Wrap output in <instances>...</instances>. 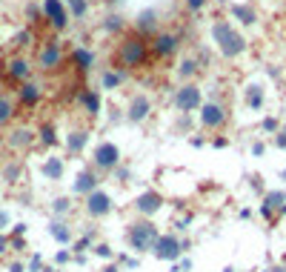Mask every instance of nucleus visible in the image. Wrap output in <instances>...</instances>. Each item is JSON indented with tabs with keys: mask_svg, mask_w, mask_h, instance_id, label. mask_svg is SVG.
Returning <instances> with one entry per match:
<instances>
[{
	"mask_svg": "<svg viewBox=\"0 0 286 272\" xmlns=\"http://www.w3.org/2000/svg\"><path fill=\"white\" fill-rule=\"evenodd\" d=\"M281 181H284V183H286V169H284V172H281Z\"/></svg>",
	"mask_w": 286,
	"mask_h": 272,
	"instance_id": "obj_49",
	"label": "nucleus"
},
{
	"mask_svg": "<svg viewBox=\"0 0 286 272\" xmlns=\"http://www.w3.org/2000/svg\"><path fill=\"white\" fill-rule=\"evenodd\" d=\"M152 109H155V103H152V98H149L146 92H137V95H132L129 98V103H126V124L132 126H140L149 121V115H152Z\"/></svg>",
	"mask_w": 286,
	"mask_h": 272,
	"instance_id": "obj_11",
	"label": "nucleus"
},
{
	"mask_svg": "<svg viewBox=\"0 0 286 272\" xmlns=\"http://www.w3.org/2000/svg\"><path fill=\"white\" fill-rule=\"evenodd\" d=\"M14 118H17V101L11 95H6V92H0V129L11 126Z\"/></svg>",
	"mask_w": 286,
	"mask_h": 272,
	"instance_id": "obj_25",
	"label": "nucleus"
},
{
	"mask_svg": "<svg viewBox=\"0 0 286 272\" xmlns=\"http://www.w3.org/2000/svg\"><path fill=\"white\" fill-rule=\"evenodd\" d=\"M6 224H9V215H6V212L0 209V227H6Z\"/></svg>",
	"mask_w": 286,
	"mask_h": 272,
	"instance_id": "obj_46",
	"label": "nucleus"
},
{
	"mask_svg": "<svg viewBox=\"0 0 286 272\" xmlns=\"http://www.w3.org/2000/svg\"><path fill=\"white\" fill-rule=\"evenodd\" d=\"M120 163H123V152L112 140H100L95 146V152H92V166L100 172V175H112Z\"/></svg>",
	"mask_w": 286,
	"mask_h": 272,
	"instance_id": "obj_6",
	"label": "nucleus"
},
{
	"mask_svg": "<svg viewBox=\"0 0 286 272\" xmlns=\"http://www.w3.org/2000/svg\"><path fill=\"white\" fill-rule=\"evenodd\" d=\"M100 186V172L95 169V166H86V169H80L78 175H75V183H72V192L75 195H86L95 192Z\"/></svg>",
	"mask_w": 286,
	"mask_h": 272,
	"instance_id": "obj_17",
	"label": "nucleus"
},
{
	"mask_svg": "<svg viewBox=\"0 0 286 272\" xmlns=\"http://www.w3.org/2000/svg\"><path fill=\"white\" fill-rule=\"evenodd\" d=\"M63 3H66L72 20H83L89 14V0H63Z\"/></svg>",
	"mask_w": 286,
	"mask_h": 272,
	"instance_id": "obj_32",
	"label": "nucleus"
},
{
	"mask_svg": "<svg viewBox=\"0 0 286 272\" xmlns=\"http://www.w3.org/2000/svg\"><path fill=\"white\" fill-rule=\"evenodd\" d=\"M89 146V129H72L66 135V152L69 155H80Z\"/></svg>",
	"mask_w": 286,
	"mask_h": 272,
	"instance_id": "obj_26",
	"label": "nucleus"
},
{
	"mask_svg": "<svg viewBox=\"0 0 286 272\" xmlns=\"http://www.w3.org/2000/svg\"><path fill=\"white\" fill-rule=\"evenodd\" d=\"M69 63L78 69V72H92L95 69V52L92 49H86V46H75L72 49V55H69Z\"/></svg>",
	"mask_w": 286,
	"mask_h": 272,
	"instance_id": "obj_22",
	"label": "nucleus"
},
{
	"mask_svg": "<svg viewBox=\"0 0 286 272\" xmlns=\"http://www.w3.org/2000/svg\"><path fill=\"white\" fill-rule=\"evenodd\" d=\"M149 49H152V60H169L181 52V34L160 29L158 34L149 37Z\"/></svg>",
	"mask_w": 286,
	"mask_h": 272,
	"instance_id": "obj_7",
	"label": "nucleus"
},
{
	"mask_svg": "<svg viewBox=\"0 0 286 272\" xmlns=\"http://www.w3.org/2000/svg\"><path fill=\"white\" fill-rule=\"evenodd\" d=\"M83 212H86V218H92V221H100V218L112 215L114 212L112 195L106 192L103 186H97L95 192H89L86 198H83Z\"/></svg>",
	"mask_w": 286,
	"mask_h": 272,
	"instance_id": "obj_8",
	"label": "nucleus"
},
{
	"mask_svg": "<svg viewBox=\"0 0 286 272\" xmlns=\"http://www.w3.org/2000/svg\"><path fill=\"white\" fill-rule=\"evenodd\" d=\"M66 63V55H63V46L55 43V40H46L37 52V69L40 72H57V69Z\"/></svg>",
	"mask_w": 286,
	"mask_h": 272,
	"instance_id": "obj_12",
	"label": "nucleus"
},
{
	"mask_svg": "<svg viewBox=\"0 0 286 272\" xmlns=\"http://www.w3.org/2000/svg\"><path fill=\"white\" fill-rule=\"evenodd\" d=\"M100 29L106 34H117V37H120V34L126 32V20L120 17V14H106L103 23H100Z\"/></svg>",
	"mask_w": 286,
	"mask_h": 272,
	"instance_id": "obj_31",
	"label": "nucleus"
},
{
	"mask_svg": "<svg viewBox=\"0 0 286 272\" xmlns=\"http://www.w3.org/2000/svg\"><path fill=\"white\" fill-rule=\"evenodd\" d=\"M26 17H29V23L43 20V11H40V6H37V3H29V6H26Z\"/></svg>",
	"mask_w": 286,
	"mask_h": 272,
	"instance_id": "obj_38",
	"label": "nucleus"
},
{
	"mask_svg": "<svg viewBox=\"0 0 286 272\" xmlns=\"http://www.w3.org/2000/svg\"><path fill=\"white\" fill-rule=\"evenodd\" d=\"M40 101H43V86H40V83L26 80V83H20V86H17V106L34 109Z\"/></svg>",
	"mask_w": 286,
	"mask_h": 272,
	"instance_id": "obj_19",
	"label": "nucleus"
},
{
	"mask_svg": "<svg viewBox=\"0 0 286 272\" xmlns=\"http://www.w3.org/2000/svg\"><path fill=\"white\" fill-rule=\"evenodd\" d=\"M197 75H200V63L194 57H183L181 66H178V80L189 83V80H197Z\"/></svg>",
	"mask_w": 286,
	"mask_h": 272,
	"instance_id": "obj_29",
	"label": "nucleus"
},
{
	"mask_svg": "<svg viewBox=\"0 0 286 272\" xmlns=\"http://www.w3.org/2000/svg\"><path fill=\"white\" fill-rule=\"evenodd\" d=\"M40 11H43V20L49 23L55 32H66L69 26H72V14H69L63 0H43V3H40Z\"/></svg>",
	"mask_w": 286,
	"mask_h": 272,
	"instance_id": "obj_10",
	"label": "nucleus"
},
{
	"mask_svg": "<svg viewBox=\"0 0 286 272\" xmlns=\"http://www.w3.org/2000/svg\"><path fill=\"white\" fill-rule=\"evenodd\" d=\"M272 143L281 149V152H286V124H281V129L272 135Z\"/></svg>",
	"mask_w": 286,
	"mask_h": 272,
	"instance_id": "obj_37",
	"label": "nucleus"
},
{
	"mask_svg": "<svg viewBox=\"0 0 286 272\" xmlns=\"http://www.w3.org/2000/svg\"><path fill=\"white\" fill-rule=\"evenodd\" d=\"M263 103H266V89H263L261 83H249L243 89V106L252 109V112H261Z\"/></svg>",
	"mask_w": 286,
	"mask_h": 272,
	"instance_id": "obj_23",
	"label": "nucleus"
},
{
	"mask_svg": "<svg viewBox=\"0 0 286 272\" xmlns=\"http://www.w3.org/2000/svg\"><path fill=\"white\" fill-rule=\"evenodd\" d=\"M92 252H95L97 258H112V255H114L109 244H95V247H92Z\"/></svg>",
	"mask_w": 286,
	"mask_h": 272,
	"instance_id": "obj_40",
	"label": "nucleus"
},
{
	"mask_svg": "<svg viewBox=\"0 0 286 272\" xmlns=\"http://www.w3.org/2000/svg\"><path fill=\"white\" fill-rule=\"evenodd\" d=\"M183 6H186L189 14H200V11L209 6V0H183Z\"/></svg>",
	"mask_w": 286,
	"mask_h": 272,
	"instance_id": "obj_36",
	"label": "nucleus"
},
{
	"mask_svg": "<svg viewBox=\"0 0 286 272\" xmlns=\"http://www.w3.org/2000/svg\"><path fill=\"white\" fill-rule=\"evenodd\" d=\"M263 152H266V143H261V140H258V143H252V155H255V158H261Z\"/></svg>",
	"mask_w": 286,
	"mask_h": 272,
	"instance_id": "obj_43",
	"label": "nucleus"
},
{
	"mask_svg": "<svg viewBox=\"0 0 286 272\" xmlns=\"http://www.w3.org/2000/svg\"><path fill=\"white\" fill-rule=\"evenodd\" d=\"M100 272H120V270H117V267H114V264H109V267H103Z\"/></svg>",
	"mask_w": 286,
	"mask_h": 272,
	"instance_id": "obj_47",
	"label": "nucleus"
},
{
	"mask_svg": "<svg viewBox=\"0 0 286 272\" xmlns=\"http://www.w3.org/2000/svg\"><path fill=\"white\" fill-rule=\"evenodd\" d=\"M37 132V143L40 146H46V149H52V146H57L60 143V137H57V126L52 124V121H43V124L34 129Z\"/></svg>",
	"mask_w": 286,
	"mask_h": 272,
	"instance_id": "obj_27",
	"label": "nucleus"
},
{
	"mask_svg": "<svg viewBox=\"0 0 286 272\" xmlns=\"http://www.w3.org/2000/svg\"><path fill=\"white\" fill-rule=\"evenodd\" d=\"M212 43H215V49L220 52V57H226V60H235V57H240L249 49V40L243 37V32H240L232 20H215L212 23Z\"/></svg>",
	"mask_w": 286,
	"mask_h": 272,
	"instance_id": "obj_2",
	"label": "nucleus"
},
{
	"mask_svg": "<svg viewBox=\"0 0 286 272\" xmlns=\"http://www.w3.org/2000/svg\"><path fill=\"white\" fill-rule=\"evenodd\" d=\"M78 106L83 109L86 118H97L103 112V95L97 89H89V86H83L78 92Z\"/></svg>",
	"mask_w": 286,
	"mask_h": 272,
	"instance_id": "obj_18",
	"label": "nucleus"
},
{
	"mask_svg": "<svg viewBox=\"0 0 286 272\" xmlns=\"http://www.w3.org/2000/svg\"><path fill=\"white\" fill-rule=\"evenodd\" d=\"M40 172H43V178L46 181H60L63 178V172H66V160L63 158H46L43 160V166H40Z\"/></svg>",
	"mask_w": 286,
	"mask_h": 272,
	"instance_id": "obj_28",
	"label": "nucleus"
},
{
	"mask_svg": "<svg viewBox=\"0 0 286 272\" xmlns=\"http://www.w3.org/2000/svg\"><path fill=\"white\" fill-rule=\"evenodd\" d=\"M152 255L158 261H166V264H178V258L183 255V241L175 235V232H160L158 241L152 244Z\"/></svg>",
	"mask_w": 286,
	"mask_h": 272,
	"instance_id": "obj_9",
	"label": "nucleus"
},
{
	"mask_svg": "<svg viewBox=\"0 0 286 272\" xmlns=\"http://www.w3.org/2000/svg\"><path fill=\"white\" fill-rule=\"evenodd\" d=\"M172 106H175V112H181V115L197 112V109L203 106V89H200V83H197V80L181 83V86L175 89V95H172Z\"/></svg>",
	"mask_w": 286,
	"mask_h": 272,
	"instance_id": "obj_4",
	"label": "nucleus"
},
{
	"mask_svg": "<svg viewBox=\"0 0 286 272\" xmlns=\"http://www.w3.org/2000/svg\"><path fill=\"white\" fill-rule=\"evenodd\" d=\"M126 80H129V72H123V69H114V66H106V69L100 72V89L117 92V89L126 83Z\"/></svg>",
	"mask_w": 286,
	"mask_h": 272,
	"instance_id": "obj_21",
	"label": "nucleus"
},
{
	"mask_svg": "<svg viewBox=\"0 0 286 272\" xmlns=\"http://www.w3.org/2000/svg\"><path fill=\"white\" fill-rule=\"evenodd\" d=\"M189 143H192V146H203V143H206V137H200V135H192V137H189Z\"/></svg>",
	"mask_w": 286,
	"mask_h": 272,
	"instance_id": "obj_44",
	"label": "nucleus"
},
{
	"mask_svg": "<svg viewBox=\"0 0 286 272\" xmlns=\"http://www.w3.org/2000/svg\"><path fill=\"white\" fill-rule=\"evenodd\" d=\"M32 40H34V32H32V29H20V32L14 34V46H17V49L32 46Z\"/></svg>",
	"mask_w": 286,
	"mask_h": 272,
	"instance_id": "obj_35",
	"label": "nucleus"
},
{
	"mask_svg": "<svg viewBox=\"0 0 286 272\" xmlns=\"http://www.w3.org/2000/svg\"><path fill=\"white\" fill-rule=\"evenodd\" d=\"M212 146H215V149H226V146H229V137L215 135V137H212Z\"/></svg>",
	"mask_w": 286,
	"mask_h": 272,
	"instance_id": "obj_42",
	"label": "nucleus"
},
{
	"mask_svg": "<svg viewBox=\"0 0 286 272\" xmlns=\"http://www.w3.org/2000/svg\"><path fill=\"white\" fill-rule=\"evenodd\" d=\"M49 235H52L57 244H72V229H69V224L60 221V218H55V221L49 224Z\"/></svg>",
	"mask_w": 286,
	"mask_h": 272,
	"instance_id": "obj_30",
	"label": "nucleus"
},
{
	"mask_svg": "<svg viewBox=\"0 0 286 272\" xmlns=\"http://www.w3.org/2000/svg\"><path fill=\"white\" fill-rule=\"evenodd\" d=\"M163 206H166V198H163L158 189H146V192H140L135 201H132V209H135L140 218H155Z\"/></svg>",
	"mask_w": 286,
	"mask_h": 272,
	"instance_id": "obj_13",
	"label": "nucleus"
},
{
	"mask_svg": "<svg viewBox=\"0 0 286 272\" xmlns=\"http://www.w3.org/2000/svg\"><path fill=\"white\" fill-rule=\"evenodd\" d=\"M272 272H286V267H275V270Z\"/></svg>",
	"mask_w": 286,
	"mask_h": 272,
	"instance_id": "obj_48",
	"label": "nucleus"
},
{
	"mask_svg": "<svg viewBox=\"0 0 286 272\" xmlns=\"http://www.w3.org/2000/svg\"><path fill=\"white\" fill-rule=\"evenodd\" d=\"M52 212H55L57 218L69 215V212H72V198H66V195H63V198H55V201H52Z\"/></svg>",
	"mask_w": 286,
	"mask_h": 272,
	"instance_id": "obj_34",
	"label": "nucleus"
},
{
	"mask_svg": "<svg viewBox=\"0 0 286 272\" xmlns=\"http://www.w3.org/2000/svg\"><path fill=\"white\" fill-rule=\"evenodd\" d=\"M112 175H114V178H117V181H120V183H126V181H129V178H132V172L126 169L123 163H120V166H117V169H114Z\"/></svg>",
	"mask_w": 286,
	"mask_h": 272,
	"instance_id": "obj_41",
	"label": "nucleus"
},
{
	"mask_svg": "<svg viewBox=\"0 0 286 272\" xmlns=\"http://www.w3.org/2000/svg\"><path fill=\"white\" fill-rule=\"evenodd\" d=\"M223 272H235V270H232V267H226V270H223Z\"/></svg>",
	"mask_w": 286,
	"mask_h": 272,
	"instance_id": "obj_50",
	"label": "nucleus"
},
{
	"mask_svg": "<svg viewBox=\"0 0 286 272\" xmlns=\"http://www.w3.org/2000/svg\"><path fill=\"white\" fill-rule=\"evenodd\" d=\"M32 63H29V57H23V55H14L6 60V78L11 80V83H26V80H32Z\"/></svg>",
	"mask_w": 286,
	"mask_h": 272,
	"instance_id": "obj_16",
	"label": "nucleus"
},
{
	"mask_svg": "<svg viewBox=\"0 0 286 272\" xmlns=\"http://www.w3.org/2000/svg\"><path fill=\"white\" fill-rule=\"evenodd\" d=\"M37 143V132L29 129V126H14L9 135H6V146L11 152H26V149H32Z\"/></svg>",
	"mask_w": 286,
	"mask_h": 272,
	"instance_id": "obj_15",
	"label": "nucleus"
},
{
	"mask_svg": "<svg viewBox=\"0 0 286 272\" xmlns=\"http://www.w3.org/2000/svg\"><path fill=\"white\" fill-rule=\"evenodd\" d=\"M69 258H72L69 252H57V255H55V261H57V264H69Z\"/></svg>",
	"mask_w": 286,
	"mask_h": 272,
	"instance_id": "obj_45",
	"label": "nucleus"
},
{
	"mask_svg": "<svg viewBox=\"0 0 286 272\" xmlns=\"http://www.w3.org/2000/svg\"><path fill=\"white\" fill-rule=\"evenodd\" d=\"M261 129H263V132H266V135H275V132L281 129V121H278V118H263Z\"/></svg>",
	"mask_w": 286,
	"mask_h": 272,
	"instance_id": "obj_39",
	"label": "nucleus"
},
{
	"mask_svg": "<svg viewBox=\"0 0 286 272\" xmlns=\"http://www.w3.org/2000/svg\"><path fill=\"white\" fill-rule=\"evenodd\" d=\"M158 224H155V218H137L132 221L129 227H126V244H129V250H135L137 255H143V252H152V244L158 241Z\"/></svg>",
	"mask_w": 286,
	"mask_h": 272,
	"instance_id": "obj_3",
	"label": "nucleus"
},
{
	"mask_svg": "<svg viewBox=\"0 0 286 272\" xmlns=\"http://www.w3.org/2000/svg\"><path fill=\"white\" fill-rule=\"evenodd\" d=\"M23 175V163L20 160H9L6 166H3V181L6 183H17Z\"/></svg>",
	"mask_w": 286,
	"mask_h": 272,
	"instance_id": "obj_33",
	"label": "nucleus"
},
{
	"mask_svg": "<svg viewBox=\"0 0 286 272\" xmlns=\"http://www.w3.org/2000/svg\"><path fill=\"white\" fill-rule=\"evenodd\" d=\"M229 14H232L240 26H255V23L261 20V14H258L255 6H249V3H232V6H229Z\"/></svg>",
	"mask_w": 286,
	"mask_h": 272,
	"instance_id": "obj_24",
	"label": "nucleus"
},
{
	"mask_svg": "<svg viewBox=\"0 0 286 272\" xmlns=\"http://www.w3.org/2000/svg\"><path fill=\"white\" fill-rule=\"evenodd\" d=\"M135 32L143 34V37H152V34L160 32V17L155 9H143L140 14L135 17Z\"/></svg>",
	"mask_w": 286,
	"mask_h": 272,
	"instance_id": "obj_20",
	"label": "nucleus"
},
{
	"mask_svg": "<svg viewBox=\"0 0 286 272\" xmlns=\"http://www.w3.org/2000/svg\"><path fill=\"white\" fill-rule=\"evenodd\" d=\"M197 121L203 132H223L229 126V109L223 101H203V106L197 109Z\"/></svg>",
	"mask_w": 286,
	"mask_h": 272,
	"instance_id": "obj_5",
	"label": "nucleus"
},
{
	"mask_svg": "<svg viewBox=\"0 0 286 272\" xmlns=\"http://www.w3.org/2000/svg\"><path fill=\"white\" fill-rule=\"evenodd\" d=\"M261 215L266 221H278L286 215V189H269L261 201Z\"/></svg>",
	"mask_w": 286,
	"mask_h": 272,
	"instance_id": "obj_14",
	"label": "nucleus"
},
{
	"mask_svg": "<svg viewBox=\"0 0 286 272\" xmlns=\"http://www.w3.org/2000/svg\"><path fill=\"white\" fill-rule=\"evenodd\" d=\"M155 63L152 60V49H149V37L137 32H123L117 37V46L112 52V66L123 69V72H143Z\"/></svg>",
	"mask_w": 286,
	"mask_h": 272,
	"instance_id": "obj_1",
	"label": "nucleus"
}]
</instances>
